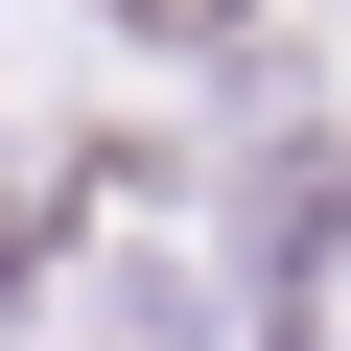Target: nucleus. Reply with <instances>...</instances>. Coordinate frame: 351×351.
<instances>
[{
	"mask_svg": "<svg viewBox=\"0 0 351 351\" xmlns=\"http://www.w3.org/2000/svg\"><path fill=\"white\" fill-rule=\"evenodd\" d=\"M94 24H141V47H234L258 0H94Z\"/></svg>",
	"mask_w": 351,
	"mask_h": 351,
	"instance_id": "obj_1",
	"label": "nucleus"
}]
</instances>
